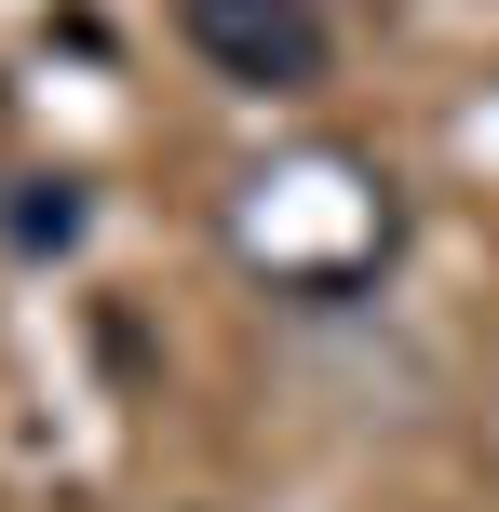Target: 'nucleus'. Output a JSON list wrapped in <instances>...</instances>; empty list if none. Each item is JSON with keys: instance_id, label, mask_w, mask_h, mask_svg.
<instances>
[{"instance_id": "1", "label": "nucleus", "mask_w": 499, "mask_h": 512, "mask_svg": "<svg viewBox=\"0 0 499 512\" xmlns=\"http://www.w3.org/2000/svg\"><path fill=\"white\" fill-rule=\"evenodd\" d=\"M189 54L243 95H311L324 81V14L311 0H189Z\"/></svg>"}]
</instances>
